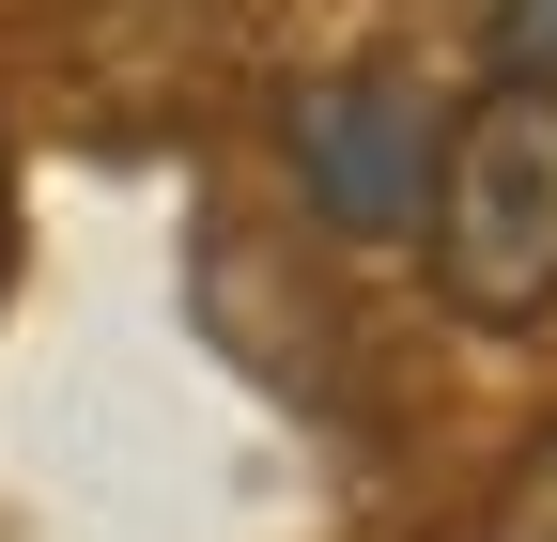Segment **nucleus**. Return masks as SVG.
I'll use <instances>...</instances> for the list:
<instances>
[{"instance_id":"nucleus-4","label":"nucleus","mask_w":557,"mask_h":542,"mask_svg":"<svg viewBox=\"0 0 557 542\" xmlns=\"http://www.w3.org/2000/svg\"><path fill=\"white\" fill-rule=\"evenodd\" d=\"M496 62H527V78H557V0H496Z\"/></svg>"},{"instance_id":"nucleus-2","label":"nucleus","mask_w":557,"mask_h":542,"mask_svg":"<svg viewBox=\"0 0 557 542\" xmlns=\"http://www.w3.org/2000/svg\"><path fill=\"white\" fill-rule=\"evenodd\" d=\"M434 140H449V109L403 78V62H341V78L295 94V186H310V218L325 233H418V201H434Z\"/></svg>"},{"instance_id":"nucleus-1","label":"nucleus","mask_w":557,"mask_h":542,"mask_svg":"<svg viewBox=\"0 0 557 542\" xmlns=\"http://www.w3.org/2000/svg\"><path fill=\"white\" fill-rule=\"evenodd\" d=\"M418 248H434V295L465 325H542L557 310V78L496 62V78L449 109Z\"/></svg>"},{"instance_id":"nucleus-3","label":"nucleus","mask_w":557,"mask_h":542,"mask_svg":"<svg viewBox=\"0 0 557 542\" xmlns=\"http://www.w3.org/2000/svg\"><path fill=\"white\" fill-rule=\"evenodd\" d=\"M480 542H557V434H542L511 481H496V527H480Z\"/></svg>"}]
</instances>
